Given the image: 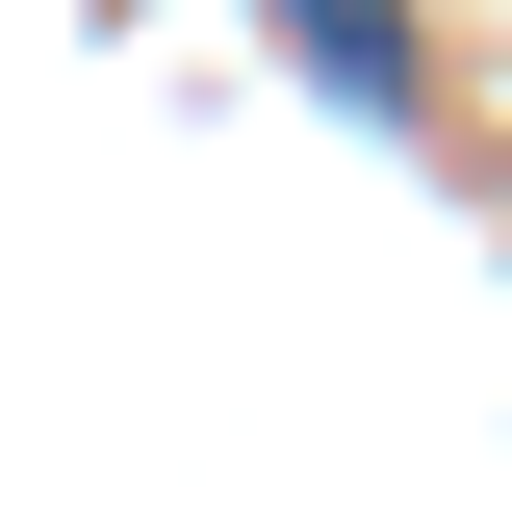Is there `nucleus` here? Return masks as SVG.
<instances>
[{"label":"nucleus","mask_w":512,"mask_h":512,"mask_svg":"<svg viewBox=\"0 0 512 512\" xmlns=\"http://www.w3.org/2000/svg\"><path fill=\"white\" fill-rule=\"evenodd\" d=\"M282 26H308V52L359 77V103H410V0H282Z\"/></svg>","instance_id":"obj_1"}]
</instances>
